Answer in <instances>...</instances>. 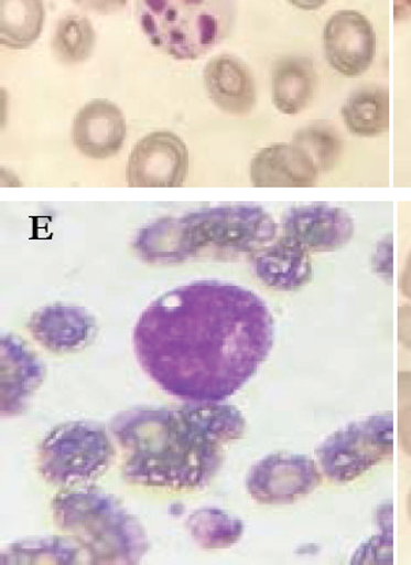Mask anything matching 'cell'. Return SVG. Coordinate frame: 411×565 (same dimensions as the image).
Returning a JSON list of instances; mask_svg holds the SVG:
<instances>
[{
	"mask_svg": "<svg viewBox=\"0 0 411 565\" xmlns=\"http://www.w3.org/2000/svg\"><path fill=\"white\" fill-rule=\"evenodd\" d=\"M133 345L142 370L167 395L221 403L270 356L272 313L252 290L205 279L153 300L136 323Z\"/></svg>",
	"mask_w": 411,
	"mask_h": 565,
	"instance_id": "cell-1",
	"label": "cell"
},
{
	"mask_svg": "<svg viewBox=\"0 0 411 565\" xmlns=\"http://www.w3.org/2000/svg\"><path fill=\"white\" fill-rule=\"evenodd\" d=\"M110 431L123 452V478L140 487L193 492L207 487L223 463L225 445L185 405L123 411L111 419Z\"/></svg>",
	"mask_w": 411,
	"mask_h": 565,
	"instance_id": "cell-2",
	"label": "cell"
},
{
	"mask_svg": "<svg viewBox=\"0 0 411 565\" xmlns=\"http://www.w3.org/2000/svg\"><path fill=\"white\" fill-rule=\"evenodd\" d=\"M56 527L71 534L90 564H137L150 547L144 527L117 498L97 489L55 495Z\"/></svg>",
	"mask_w": 411,
	"mask_h": 565,
	"instance_id": "cell-3",
	"label": "cell"
},
{
	"mask_svg": "<svg viewBox=\"0 0 411 565\" xmlns=\"http://www.w3.org/2000/svg\"><path fill=\"white\" fill-rule=\"evenodd\" d=\"M137 20L153 47L194 61L230 36L237 0H137Z\"/></svg>",
	"mask_w": 411,
	"mask_h": 565,
	"instance_id": "cell-4",
	"label": "cell"
},
{
	"mask_svg": "<svg viewBox=\"0 0 411 565\" xmlns=\"http://www.w3.org/2000/svg\"><path fill=\"white\" fill-rule=\"evenodd\" d=\"M113 455L105 427L88 420L66 422L40 444L39 470L55 487H77L106 473Z\"/></svg>",
	"mask_w": 411,
	"mask_h": 565,
	"instance_id": "cell-5",
	"label": "cell"
},
{
	"mask_svg": "<svg viewBox=\"0 0 411 565\" xmlns=\"http://www.w3.org/2000/svg\"><path fill=\"white\" fill-rule=\"evenodd\" d=\"M393 415L380 413L331 434L316 449L325 477L348 483L392 458Z\"/></svg>",
	"mask_w": 411,
	"mask_h": 565,
	"instance_id": "cell-6",
	"label": "cell"
},
{
	"mask_svg": "<svg viewBox=\"0 0 411 565\" xmlns=\"http://www.w3.org/2000/svg\"><path fill=\"white\" fill-rule=\"evenodd\" d=\"M185 216L204 248L213 245L231 253L253 254L272 243L278 232L277 222L256 204L216 205Z\"/></svg>",
	"mask_w": 411,
	"mask_h": 565,
	"instance_id": "cell-7",
	"label": "cell"
},
{
	"mask_svg": "<svg viewBox=\"0 0 411 565\" xmlns=\"http://www.w3.org/2000/svg\"><path fill=\"white\" fill-rule=\"evenodd\" d=\"M315 460L306 455L271 454L250 468L247 489L262 505L294 504L322 484Z\"/></svg>",
	"mask_w": 411,
	"mask_h": 565,
	"instance_id": "cell-8",
	"label": "cell"
},
{
	"mask_svg": "<svg viewBox=\"0 0 411 565\" xmlns=\"http://www.w3.org/2000/svg\"><path fill=\"white\" fill-rule=\"evenodd\" d=\"M190 174V151L179 135L158 130L142 137L131 150L127 180L130 188H180Z\"/></svg>",
	"mask_w": 411,
	"mask_h": 565,
	"instance_id": "cell-9",
	"label": "cell"
},
{
	"mask_svg": "<svg viewBox=\"0 0 411 565\" xmlns=\"http://www.w3.org/2000/svg\"><path fill=\"white\" fill-rule=\"evenodd\" d=\"M323 42L325 58L342 76H361L374 65L378 39L372 22L359 11L339 10L331 15Z\"/></svg>",
	"mask_w": 411,
	"mask_h": 565,
	"instance_id": "cell-10",
	"label": "cell"
},
{
	"mask_svg": "<svg viewBox=\"0 0 411 565\" xmlns=\"http://www.w3.org/2000/svg\"><path fill=\"white\" fill-rule=\"evenodd\" d=\"M283 232L310 253H333L350 243L354 221L345 209L336 205L301 204L284 214Z\"/></svg>",
	"mask_w": 411,
	"mask_h": 565,
	"instance_id": "cell-11",
	"label": "cell"
},
{
	"mask_svg": "<svg viewBox=\"0 0 411 565\" xmlns=\"http://www.w3.org/2000/svg\"><path fill=\"white\" fill-rule=\"evenodd\" d=\"M28 329L45 350L71 353L83 350L93 342L97 324L93 313L85 308L55 302L34 311Z\"/></svg>",
	"mask_w": 411,
	"mask_h": 565,
	"instance_id": "cell-12",
	"label": "cell"
},
{
	"mask_svg": "<svg viewBox=\"0 0 411 565\" xmlns=\"http://www.w3.org/2000/svg\"><path fill=\"white\" fill-rule=\"evenodd\" d=\"M128 125L121 108L106 99H95L79 108L74 117V146L90 159H108L122 150Z\"/></svg>",
	"mask_w": 411,
	"mask_h": 565,
	"instance_id": "cell-13",
	"label": "cell"
},
{
	"mask_svg": "<svg viewBox=\"0 0 411 565\" xmlns=\"http://www.w3.org/2000/svg\"><path fill=\"white\" fill-rule=\"evenodd\" d=\"M252 266L256 277L266 287L294 292L304 288L313 278L311 253L290 236L255 250Z\"/></svg>",
	"mask_w": 411,
	"mask_h": 565,
	"instance_id": "cell-14",
	"label": "cell"
},
{
	"mask_svg": "<svg viewBox=\"0 0 411 565\" xmlns=\"http://www.w3.org/2000/svg\"><path fill=\"white\" fill-rule=\"evenodd\" d=\"M42 361L20 337H2V415L24 413L44 380Z\"/></svg>",
	"mask_w": 411,
	"mask_h": 565,
	"instance_id": "cell-15",
	"label": "cell"
},
{
	"mask_svg": "<svg viewBox=\"0 0 411 565\" xmlns=\"http://www.w3.org/2000/svg\"><path fill=\"white\" fill-rule=\"evenodd\" d=\"M204 83L210 100L223 113L244 117L252 113L257 102L255 77L237 56L220 54L204 68Z\"/></svg>",
	"mask_w": 411,
	"mask_h": 565,
	"instance_id": "cell-16",
	"label": "cell"
},
{
	"mask_svg": "<svg viewBox=\"0 0 411 565\" xmlns=\"http://www.w3.org/2000/svg\"><path fill=\"white\" fill-rule=\"evenodd\" d=\"M134 249L148 264L176 265L198 255L204 245L186 216H165L137 234Z\"/></svg>",
	"mask_w": 411,
	"mask_h": 565,
	"instance_id": "cell-17",
	"label": "cell"
},
{
	"mask_svg": "<svg viewBox=\"0 0 411 565\" xmlns=\"http://www.w3.org/2000/svg\"><path fill=\"white\" fill-rule=\"evenodd\" d=\"M317 179L315 163L293 142L262 148L250 163L256 188H312Z\"/></svg>",
	"mask_w": 411,
	"mask_h": 565,
	"instance_id": "cell-18",
	"label": "cell"
},
{
	"mask_svg": "<svg viewBox=\"0 0 411 565\" xmlns=\"http://www.w3.org/2000/svg\"><path fill=\"white\" fill-rule=\"evenodd\" d=\"M317 89L315 64L306 56H283L272 68V102L285 116L305 110Z\"/></svg>",
	"mask_w": 411,
	"mask_h": 565,
	"instance_id": "cell-19",
	"label": "cell"
},
{
	"mask_svg": "<svg viewBox=\"0 0 411 565\" xmlns=\"http://www.w3.org/2000/svg\"><path fill=\"white\" fill-rule=\"evenodd\" d=\"M348 132L358 137H378L390 129V94L385 87L369 85L350 95L342 107Z\"/></svg>",
	"mask_w": 411,
	"mask_h": 565,
	"instance_id": "cell-20",
	"label": "cell"
},
{
	"mask_svg": "<svg viewBox=\"0 0 411 565\" xmlns=\"http://www.w3.org/2000/svg\"><path fill=\"white\" fill-rule=\"evenodd\" d=\"M43 0H0V43L10 50H26L43 32Z\"/></svg>",
	"mask_w": 411,
	"mask_h": 565,
	"instance_id": "cell-21",
	"label": "cell"
},
{
	"mask_svg": "<svg viewBox=\"0 0 411 565\" xmlns=\"http://www.w3.org/2000/svg\"><path fill=\"white\" fill-rule=\"evenodd\" d=\"M186 527L204 550H227L236 545L245 532L241 519L214 507L199 508L191 513Z\"/></svg>",
	"mask_w": 411,
	"mask_h": 565,
	"instance_id": "cell-22",
	"label": "cell"
},
{
	"mask_svg": "<svg viewBox=\"0 0 411 565\" xmlns=\"http://www.w3.org/2000/svg\"><path fill=\"white\" fill-rule=\"evenodd\" d=\"M76 541L48 536L17 542L3 552L2 564H78L82 551Z\"/></svg>",
	"mask_w": 411,
	"mask_h": 565,
	"instance_id": "cell-23",
	"label": "cell"
},
{
	"mask_svg": "<svg viewBox=\"0 0 411 565\" xmlns=\"http://www.w3.org/2000/svg\"><path fill=\"white\" fill-rule=\"evenodd\" d=\"M96 32L87 17L68 14L61 19L54 34V53L62 64H82L93 55Z\"/></svg>",
	"mask_w": 411,
	"mask_h": 565,
	"instance_id": "cell-24",
	"label": "cell"
},
{
	"mask_svg": "<svg viewBox=\"0 0 411 565\" xmlns=\"http://www.w3.org/2000/svg\"><path fill=\"white\" fill-rule=\"evenodd\" d=\"M291 142L310 157L318 173H327L336 168L345 146L338 130L324 122L307 125L300 129Z\"/></svg>",
	"mask_w": 411,
	"mask_h": 565,
	"instance_id": "cell-25",
	"label": "cell"
},
{
	"mask_svg": "<svg viewBox=\"0 0 411 565\" xmlns=\"http://www.w3.org/2000/svg\"><path fill=\"white\" fill-rule=\"evenodd\" d=\"M399 382V431L404 452L411 456V373L402 371Z\"/></svg>",
	"mask_w": 411,
	"mask_h": 565,
	"instance_id": "cell-26",
	"label": "cell"
},
{
	"mask_svg": "<svg viewBox=\"0 0 411 565\" xmlns=\"http://www.w3.org/2000/svg\"><path fill=\"white\" fill-rule=\"evenodd\" d=\"M84 10L100 15L117 14L127 6L128 0H73Z\"/></svg>",
	"mask_w": 411,
	"mask_h": 565,
	"instance_id": "cell-27",
	"label": "cell"
},
{
	"mask_svg": "<svg viewBox=\"0 0 411 565\" xmlns=\"http://www.w3.org/2000/svg\"><path fill=\"white\" fill-rule=\"evenodd\" d=\"M398 337L408 350L411 351V306H402L398 313Z\"/></svg>",
	"mask_w": 411,
	"mask_h": 565,
	"instance_id": "cell-28",
	"label": "cell"
},
{
	"mask_svg": "<svg viewBox=\"0 0 411 565\" xmlns=\"http://www.w3.org/2000/svg\"><path fill=\"white\" fill-rule=\"evenodd\" d=\"M411 19V0H393V20L396 22Z\"/></svg>",
	"mask_w": 411,
	"mask_h": 565,
	"instance_id": "cell-29",
	"label": "cell"
},
{
	"mask_svg": "<svg viewBox=\"0 0 411 565\" xmlns=\"http://www.w3.org/2000/svg\"><path fill=\"white\" fill-rule=\"evenodd\" d=\"M294 8L305 11H315L322 9L328 0H288Z\"/></svg>",
	"mask_w": 411,
	"mask_h": 565,
	"instance_id": "cell-30",
	"label": "cell"
},
{
	"mask_svg": "<svg viewBox=\"0 0 411 565\" xmlns=\"http://www.w3.org/2000/svg\"><path fill=\"white\" fill-rule=\"evenodd\" d=\"M401 289L402 294L407 296L408 299H411V253L409 254L407 265H404L403 268L401 278Z\"/></svg>",
	"mask_w": 411,
	"mask_h": 565,
	"instance_id": "cell-31",
	"label": "cell"
},
{
	"mask_svg": "<svg viewBox=\"0 0 411 565\" xmlns=\"http://www.w3.org/2000/svg\"><path fill=\"white\" fill-rule=\"evenodd\" d=\"M408 512H409V516L411 519V490H410L409 498H408Z\"/></svg>",
	"mask_w": 411,
	"mask_h": 565,
	"instance_id": "cell-32",
	"label": "cell"
}]
</instances>
